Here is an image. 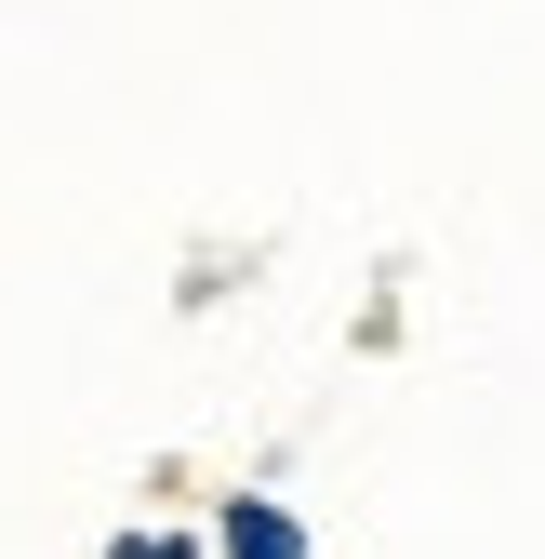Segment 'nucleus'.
Returning a JSON list of instances; mask_svg holds the SVG:
<instances>
[{
    "label": "nucleus",
    "instance_id": "1",
    "mask_svg": "<svg viewBox=\"0 0 545 559\" xmlns=\"http://www.w3.org/2000/svg\"><path fill=\"white\" fill-rule=\"evenodd\" d=\"M227 559H306V533H293L280 507H253V493H240V507H227Z\"/></svg>",
    "mask_w": 545,
    "mask_h": 559
}]
</instances>
